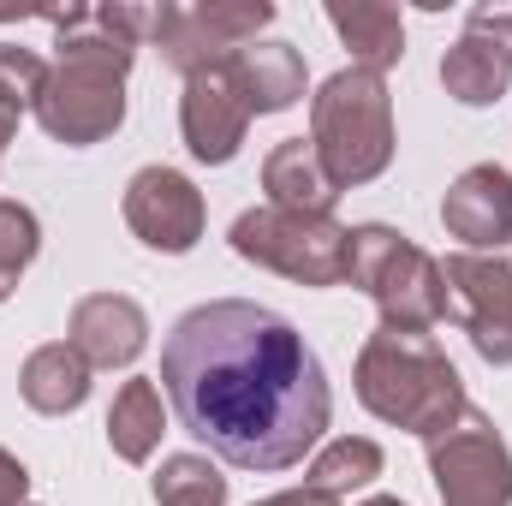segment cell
<instances>
[{
  "instance_id": "cell-4",
  "label": "cell",
  "mask_w": 512,
  "mask_h": 506,
  "mask_svg": "<svg viewBox=\"0 0 512 506\" xmlns=\"http://www.w3.org/2000/svg\"><path fill=\"white\" fill-rule=\"evenodd\" d=\"M352 286H364L382 310V328L399 334H429L435 322H447V286H441V262L411 245L405 233H393L382 221L352 227Z\"/></svg>"
},
{
  "instance_id": "cell-21",
  "label": "cell",
  "mask_w": 512,
  "mask_h": 506,
  "mask_svg": "<svg viewBox=\"0 0 512 506\" xmlns=\"http://www.w3.org/2000/svg\"><path fill=\"white\" fill-rule=\"evenodd\" d=\"M36 251H42V227H36V215H30L24 203H6V197H0V304L12 298L18 274L36 262Z\"/></svg>"
},
{
  "instance_id": "cell-24",
  "label": "cell",
  "mask_w": 512,
  "mask_h": 506,
  "mask_svg": "<svg viewBox=\"0 0 512 506\" xmlns=\"http://www.w3.org/2000/svg\"><path fill=\"white\" fill-rule=\"evenodd\" d=\"M251 506H340V501H328L316 489H286V495H268V501H251Z\"/></svg>"
},
{
  "instance_id": "cell-14",
  "label": "cell",
  "mask_w": 512,
  "mask_h": 506,
  "mask_svg": "<svg viewBox=\"0 0 512 506\" xmlns=\"http://www.w3.org/2000/svg\"><path fill=\"white\" fill-rule=\"evenodd\" d=\"M262 191H268V209H286V215H334V203H340V185L328 179L322 155L304 137H286L268 149Z\"/></svg>"
},
{
  "instance_id": "cell-13",
  "label": "cell",
  "mask_w": 512,
  "mask_h": 506,
  "mask_svg": "<svg viewBox=\"0 0 512 506\" xmlns=\"http://www.w3.org/2000/svg\"><path fill=\"white\" fill-rule=\"evenodd\" d=\"M441 227L465 251H501L512 239V173L495 161L465 167L441 197Z\"/></svg>"
},
{
  "instance_id": "cell-26",
  "label": "cell",
  "mask_w": 512,
  "mask_h": 506,
  "mask_svg": "<svg viewBox=\"0 0 512 506\" xmlns=\"http://www.w3.org/2000/svg\"><path fill=\"white\" fill-rule=\"evenodd\" d=\"M364 506H405V501H399V495H370Z\"/></svg>"
},
{
  "instance_id": "cell-27",
  "label": "cell",
  "mask_w": 512,
  "mask_h": 506,
  "mask_svg": "<svg viewBox=\"0 0 512 506\" xmlns=\"http://www.w3.org/2000/svg\"><path fill=\"white\" fill-rule=\"evenodd\" d=\"M24 506H30V501H24Z\"/></svg>"
},
{
  "instance_id": "cell-23",
  "label": "cell",
  "mask_w": 512,
  "mask_h": 506,
  "mask_svg": "<svg viewBox=\"0 0 512 506\" xmlns=\"http://www.w3.org/2000/svg\"><path fill=\"white\" fill-rule=\"evenodd\" d=\"M24 495H30V471L0 447V506H24Z\"/></svg>"
},
{
  "instance_id": "cell-19",
  "label": "cell",
  "mask_w": 512,
  "mask_h": 506,
  "mask_svg": "<svg viewBox=\"0 0 512 506\" xmlns=\"http://www.w3.org/2000/svg\"><path fill=\"white\" fill-rule=\"evenodd\" d=\"M376 477H382V447H376L370 435H340V441H328V447L310 459L304 489L340 501V495H352V489H370Z\"/></svg>"
},
{
  "instance_id": "cell-5",
  "label": "cell",
  "mask_w": 512,
  "mask_h": 506,
  "mask_svg": "<svg viewBox=\"0 0 512 506\" xmlns=\"http://www.w3.org/2000/svg\"><path fill=\"white\" fill-rule=\"evenodd\" d=\"M233 251L274 268L298 286H346L352 268V227H340L334 215H286V209H245L233 221Z\"/></svg>"
},
{
  "instance_id": "cell-20",
  "label": "cell",
  "mask_w": 512,
  "mask_h": 506,
  "mask_svg": "<svg viewBox=\"0 0 512 506\" xmlns=\"http://www.w3.org/2000/svg\"><path fill=\"white\" fill-rule=\"evenodd\" d=\"M155 501L161 506H227V477L203 453H173L155 471Z\"/></svg>"
},
{
  "instance_id": "cell-9",
  "label": "cell",
  "mask_w": 512,
  "mask_h": 506,
  "mask_svg": "<svg viewBox=\"0 0 512 506\" xmlns=\"http://www.w3.org/2000/svg\"><path fill=\"white\" fill-rule=\"evenodd\" d=\"M441 84L459 108H495L512 84V6L483 0L465 18V36L441 54Z\"/></svg>"
},
{
  "instance_id": "cell-16",
  "label": "cell",
  "mask_w": 512,
  "mask_h": 506,
  "mask_svg": "<svg viewBox=\"0 0 512 506\" xmlns=\"http://www.w3.org/2000/svg\"><path fill=\"white\" fill-rule=\"evenodd\" d=\"M328 24H334V36L352 48V66H358V72H376V78H382L387 66H399V54H405V18H399V6H387V0L328 6Z\"/></svg>"
},
{
  "instance_id": "cell-11",
  "label": "cell",
  "mask_w": 512,
  "mask_h": 506,
  "mask_svg": "<svg viewBox=\"0 0 512 506\" xmlns=\"http://www.w3.org/2000/svg\"><path fill=\"white\" fill-rule=\"evenodd\" d=\"M251 120H256L251 102H245V90L233 84V72H227V66L185 78L179 131H185V149H191L203 167H227V161L239 155V143H245Z\"/></svg>"
},
{
  "instance_id": "cell-15",
  "label": "cell",
  "mask_w": 512,
  "mask_h": 506,
  "mask_svg": "<svg viewBox=\"0 0 512 506\" xmlns=\"http://www.w3.org/2000/svg\"><path fill=\"white\" fill-rule=\"evenodd\" d=\"M227 72H233V84L245 90L251 114H286V108L304 96V54H298L292 42H274V36L239 48V54L227 60Z\"/></svg>"
},
{
  "instance_id": "cell-22",
  "label": "cell",
  "mask_w": 512,
  "mask_h": 506,
  "mask_svg": "<svg viewBox=\"0 0 512 506\" xmlns=\"http://www.w3.org/2000/svg\"><path fill=\"white\" fill-rule=\"evenodd\" d=\"M42 84H48V60H42L36 48L0 42V114H12V120H18L24 108H36Z\"/></svg>"
},
{
  "instance_id": "cell-7",
  "label": "cell",
  "mask_w": 512,
  "mask_h": 506,
  "mask_svg": "<svg viewBox=\"0 0 512 506\" xmlns=\"http://www.w3.org/2000/svg\"><path fill=\"white\" fill-rule=\"evenodd\" d=\"M447 322L465 328L483 364H512V256L507 251H453L441 262Z\"/></svg>"
},
{
  "instance_id": "cell-1",
  "label": "cell",
  "mask_w": 512,
  "mask_h": 506,
  "mask_svg": "<svg viewBox=\"0 0 512 506\" xmlns=\"http://www.w3.org/2000/svg\"><path fill=\"white\" fill-rule=\"evenodd\" d=\"M161 393L179 429L239 471L298 465L334 417L328 370L310 340L251 298H215L173 322Z\"/></svg>"
},
{
  "instance_id": "cell-8",
  "label": "cell",
  "mask_w": 512,
  "mask_h": 506,
  "mask_svg": "<svg viewBox=\"0 0 512 506\" xmlns=\"http://www.w3.org/2000/svg\"><path fill=\"white\" fill-rule=\"evenodd\" d=\"M429 477L441 506H512V453L483 411H465L447 435L429 441Z\"/></svg>"
},
{
  "instance_id": "cell-2",
  "label": "cell",
  "mask_w": 512,
  "mask_h": 506,
  "mask_svg": "<svg viewBox=\"0 0 512 506\" xmlns=\"http://www.w3.org/2000/svg\"><path fill=\"white\" fill-rule=\"evenodd\" d=\"M352 381H358V399L370 417H382L393 429H411L423 441L447 435L471 411L465 381L453 370V358L435 346V334H399V328L370 334Z\"/></svg>"
},
{
  "instance_id": "cell-6",
  "label": "cell",
  "mask_w": 512,
  "mask_h": 506,
  "mask_svg": "<svg viewBox=\"0 0 512 506\" xmlns=\"http://www.w3.org/2000/svg\"><path fill=\"white\" fill-rule=\"evenodd\" d=\"M274 24L268 0H191V6H155V48L173 72L197 78L227 66L239 48H251L256 30Z\"/></svg>"
},
{
  "instance_id": "cell-25",
  "label": "cell",
  "mask_w": 512,
  "mask_h": 506,
  "mask_svg": "<svg viewBox=\"0 0 512 506\" xmlns=\"http://www.w3.org/2000/svg\"><path fill=\"white\" fill-rule=\"evenodd\" d=\"M12 131H18V120H12V114H0V155H6V143H12Z\"/></svg>"
},
{
  "instance_id": "cell-17",
  "label": "cell",
  "mask_w": 512,
  "mask_h": 506,
  "mask_svg": "<svg viewBox=\"0 0 512 506\" xmlns=\"http://www.w3.org/2000/svg\"><path fill=\"white\" fill-rule=\"evenodd\" d=\"M18 393H24L30 411L66 417V411H78V405L90 399V364H84L66 340L36 346V352L24 358V370H18Z\"/></svg>"
},
{
  "instance_id": "cell-10",
  "label": "cell",
  "mask_w": 512,
  "mask_h": 506,
  "mask_svg": "<svg viewBox=\"0 0 512 506\" xmlns=\"http://www.w3.org/2000/svg\"><path fill=\"white\" fill-rule=\"evenodd\" d=\"M203 191L179 173V167H137L126 185V227L149 245V251H191L203 239Z\"/></svg>"
},
{
  "instance_id": "cell-12",
  "label": "cell",
  "mask_w": 512,
  "mask_h": 506,
  "mask_svg": "<svg viewBox=\"0 0 512 506\" xmlns=\"http://www.w3.org/2000/svg\"><path fill=\"white\" fill-rule=\"evenodd\" d=\"M66 346L90 370H126V364H137V352L149 346V316L126 292H90V298L72 304Z\"/></svg>"
},
{
  "instance_id": "cell-18",
  "label": "cell",
  "mask_w": 512,
  "mask_h": 506,
  "mask_svg": "<svg viewBox=\"0 0 512 506\" xmlns=\"http://www.w3.org/2000/svg\"><path fill=\"white\" fill-rule=\"evenodd\" d=\"M161 423H167L161 387L137 376V381H126V387L114 393V405H108V447H114L126 465H143V459H155V447H161Z\"/></svg>"
},
{
  "instance_id": "cell-3",
  "label": "cell",
  "mask_w": 512,
  "mask_h": 506,
  "mask_svg": "<svg viewBox=\"0 0 512 506\" xmlns=\"http://www.w3.org/2000/svg\"><path fill=\"white\" fill-rule=\"evenodd\" d=\"M310 149L322 155L328 179L340 191L370 185L393 161V96L376 72H334L310 96Z\"/></svg>"
}]
</instances>
